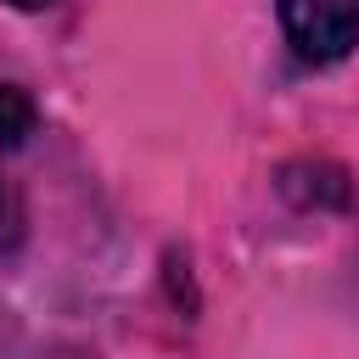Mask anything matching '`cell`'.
Segmentation results:
<instances>
[{
  "mask_svg": "<svg viewBox=\"0 0 359 359\" xmlns=\"http://www.w3.org/2000/svg\"><path fill=\"white\" fill-rule=\"evenodd\" d=\"M280 34L297 62L331 67L359 50V0H275Z\"/></svg>",
  "mask_w": 359,
  "mask_h": 359,
  "instance_id": "6da1fadb",
  "label": "cell"
},
{
  "mask_svg": "<svg viewBox=\"0 0 359 359\" xmlns=\"http://www.w3.org/2000/svg\"><path fill=\"white\" fill-rule=\"evenodd\" d=\"M39 123V107L22 84H0V202H6V157L34 135Z\"/></svg>",
  "mask_w": 359,
  "mask_h": 359,
  "instance_id": "7a4b0ae2",
  "label": "cell"
},
{
  "mask_svg": "<svg viewBox=\"0 0 359 359\" xmlns=\"http://www.w3.org/2000/svg\"><path fill=\"white\" fill-rule=\"evenodd\" d=\"M0 6H11V11H50L56 0H0Z\"/></svg>",
  "mask_w": 359,
  "mask_h": 359,
  "instance_id": "3957f363",
  "label": "cell"
}]
</instances>
